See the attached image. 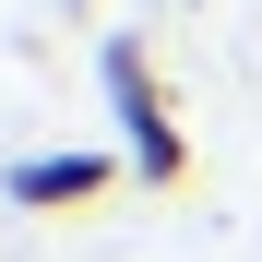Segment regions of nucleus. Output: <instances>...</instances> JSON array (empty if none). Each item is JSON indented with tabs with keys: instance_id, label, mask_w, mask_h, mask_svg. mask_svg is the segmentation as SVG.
Returning a JSON list of instances; mask_svg holds the SVG:
<instances>
[{
	"instance_id": "nucleus-1",
	"label": "nucleus",
	"mask_w": 262,
	"mask_h": 262,
	"mask_svg": "<svg viewBox=\"0 0 262 262\" xmlns=\"http://www.w3.org/2000/svg\"><path fill=\"white\" fill-rule=\"evenodd\" d=\"M96 83H107V119H119L131 179L179 191V179H191V131H179V107H167V83H155V60H143V36H107V48H96Z\"/></svg>"
},
{
	"instance_id": "nucleus-2",
	"label": "nucleus",
	"mask_w": 262,
	"mask_h": 262,
	"mask_svg": "<svg viewBox=\"0 0 262 262\" xmlns=\"http://www.w3.org/2000/svg\"><path fill=\"white\" fill-rule=\"evenodd\" d=\"M107 179H119V155H24L0 191H12L24 214H72V203H96Z\"/></svg>"
}]
</instances>
